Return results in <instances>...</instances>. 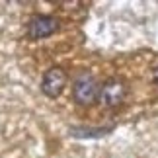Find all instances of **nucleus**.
<instances>
[{
  "label": "nucleus",
  "mask_w": 158,
  "mask_h": 158,
  "mask_svg": "<svg viewBox=\"0 0 158 158\" xmlns=\"http://www.w3.org/2000/svg\"><path fill=\"white\" fill-rule=\"evenodd\" d=\"M60 23L55 16L49 14H33L29 18L27 26H26V31H27V37L37 41V39H47L51 37L55 31H59Z\"/></svg>",
  "instance_id": "nucleus-3"
},
{
  "label": "nucleus",
  "mask_w": 158,
  "mask_h": 158,
  "mask_svg": "<svg viewBox=\"0 0 158 158\" xmlns=\"http://www.w3.org/2000/svg\"><path fill=\"white\" fill-rule=\"evenodd\" d=\"M66 86V72L60 66H51L41 78V92L47 98H59Z\"/></svg>",
  "instance_id": "nucleus-4"
},
{
  "label": "nucleus",
  "mask_w": 158,
  "mask_h": 158,
  "mask_svg": "<svg viewBox=\"0 0 158 158\" xmlns=\"http://www.w3.org/2000/svg\"><path fill=\"white\" fill-rule=\"evenodd\" d=\"M127 98V84L123 78H107V80L100 86V96H98V102L102 107H107V109H113V107H119L121 104L125 102Z\"/></svg>",
  "instance_id": "nucleus-2"
},
{
  "label": "nucleus",
  "mask_w": 158,
  "mask_h": 158,
  "mask_svg": "<svg viewBox=\"0 0 158 158\" xmlns=\"http://www.w3.org/2000/svg\"><path fill=\"white\" fill-rule=\"evenodd\" d=\"M152 80L158 84V66H156V69H154V72H152Z\"/></svg>",
  "instance_id": "nucleus-5"
},
{
  "label": "nucleus",
  "mask_w": 158,
  "mask_h": 158,
  "mask_svg": "<svg viewBox=\"0 0 158 158\" xmlns=\"http://www.w3.org/2000/svg\"><path fill=\"white\" fill-rule=\"evenodd\" d=\"M98 96H100L98 80L90 72H80L72 82V98H74V102L78 106L88 107L94 102H98Z\"/></svg>",
  "instance_id": "nucleus-1"
}]
</instances>
